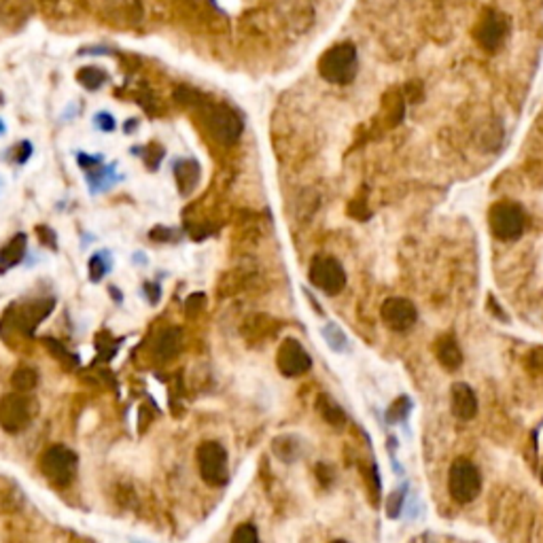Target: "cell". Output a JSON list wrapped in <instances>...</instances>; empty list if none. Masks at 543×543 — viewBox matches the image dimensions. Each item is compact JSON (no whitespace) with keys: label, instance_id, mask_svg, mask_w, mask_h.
Returning a JSON list of instances; mask_svg holds the SVG:
<instances>
[{"label":"cell","instance_id":"1","mask_svg":"<svg viewBox=\"0 0 543 543\" xmlns=\"http://www.w3.org/2000/svg\"><path fill=\"white\" fill-rule=\"evenodd\" d=\"M200 119L208 134H211V139L219 142V145H236L240 136H243V119H240V115L234 108L225 107V104H200Z\"/></svg>","mask_w":543,"mask_h":543},{"label":"cell","instance_id":"2","mask_svg":"<svg viewBox=\"0 0 543 543\" xmlns=\"http://www.w3.org/2000/svg\"><path fill=\"white\" fill-rule=\"evenodd\" d=\"M319 73L327 84L348 85L359 73V56L353 43H338L319 60Z\"/></svg>","mask_w":543,"mask_h":543},{"label":"cell","instance_id":"3","mask_svg":"<svg viewBox=\"0 0 543 543\" xmlns=\"http://www.w3.org/2000/svg\"><path fill=\"white\" fill-rule=\"evenodd\" d=\"M38 467L41 474L58 488H68L76 478V469H79V457H76L75 450L62 443L47 448L43 452L41 460H38Z\"/></svg>","mask_w":543,"mask_h":543},{"label":"cell","instance_id":"4","mask_svg":"<svg viewBox=\"0 0 543 543\" xmlns=\"http://www.w3.org/2000/svg\"><path fill=\"white\" fill-rule=\"evenodd\" d=\"M488 228L491 234L501 243H514L526 229V212L515 202L503 200L491 206L488 211Z\"/></svg>","mask_w":543,"mask_h":543},{"label":"cell","instance_id":"5","mask_svg":"<svg viewBox=\"0 0 543 543\" xmlns=\"http://www.w3.org/2000/svg\"><path fill=\"white\" fill-rule=\"evenodd\" d=\"M56 306V299H36L28 301V304H13L11 308H7L3 316V323L0 327H7L11 333H28L32 336L35 329L38 327V323L45 321L49 316V312L53 310Z\"/></svg>","mask_w":543,"mask_h":543},{"label":"cell","instance_id":"6","mask_svg":"<svg viewBox=\"0 0 543 543\" xmlns=\"http://www.w3.org/2000/svg\"><path fill=\"white\" fill-rule=\"evenodd\" d=\"M448 491L450 497L460 506L475 501L482 491V475L478 467L469 459H457L448 474Z\"/></svg>","mask_w":543,"mask_h":543},{"label":"cell","instance_id":"7","mask_svg":"<svg viewBox=\"0 0 543 543\" xmlns=\"http://www.w3.org/2000/svg\"><path fill=\"white\" fill-rule=\"evenodd\" d=\"M197 471H200L202 480L208 486L221 488L229 482V467H228V450L219 442H204L200 443L196 452Z\"/></svg>","mask_w":543,"mask_h":543},{"label":"cell","instance_id":"8","mask_svg":"<svg viewBox=\"0 0 543 543\" xmlns=\"http://www.w3.org/2000/svg\"><path fill=\"white\" fill-rule=\"evenodd\" d=\"M509 28V18L506 13L497 9H486L484 13L480 15L478 24L474 28V38L478 41V45L484 49V52H497V49L503 47V43L507 41Z\"/></svg>","mask_w":543,"mask_h":543},{"label":"cell","instance_id":"9","mask_svg":"<svg viewBox=\"0 0 543 543\" xmlns=\"http://www.w3.org/2000/svg\"><path fill=\"white\" fill-rule=\"evenodd\" d=\"M308 278L316 289L327 295L342 293L347 287V272H344L342 263L333 257H315L310 263Z\"/></svg>","mask_w":543,"mask_h":543},{"label":"cell","instance_id":"10","mask_svg":"<svg viewBox=\"0 0 543 543\" xmlns=\"http://www.w3.org/2000/svg\"><path fill=\"white\" fill-rule=\"evenodd\" d=\"M100 15L108 26L119 30L139 28L145 20L140 0H102Z\"/></svg>","mask_w":543,"mask_h":543},{"label":"cell","instance_id":"11","mask_svg":"<svg viewBox=\"0 0 543 543\" xmlns=\"http://www.w3.org/2000/svg\"><path fill=\"white\" fill-rule=\"evenodd\" d=\"M276 367L283 376L299 378L310 371L312 359L304 344L295 338H284L276 353Z\"/></svg>","mask_w":543,"mask_h":543},{"label":"cell","instance_id":"12","mask_svg":"<svg viewBox=\"0 0 543 543\" xmlns=\"http://www.w3.org/2000/svg\"><path fill=\"white\" fill-rule=\"evenodd\" d=\"M28 399L20 393H7L0 397V429L4 433H21L30 425Z\"/></svg>","mask_w":543,"mask_h":543},{"label":"cell","instance_id":"13","mask_svg":"<svg viewBox=\"0 0 543 543\" xmlns=\"http://www.w3.org/2000/svg\"><path fill=\"white\" fill-rule=\"evenodd\" d=\"M380 316L391 331L395 333H408L410 329L419 321V310L410 299L405 298H388L382 304Z\"/></svg>","mask_w":543,"mask_h":543},{"label":"cell","instance_id":"14","mask_svg":"<svg viewBox=\"0 0 543 543\" xmlns=\"http://www.w3.org/2000/svg\"><path fill=\"white\" fill-rule=\"evenodd\" d=\"M450 405H452V414L459 420H471L478 414V397H475L474 388L465 382L452 384V393H450Z\"/></svg>","mask_w":543,"mask_h":543},{"label":"cell","instance_id":"15","mask_svg":"<svg viewBox=\"0 0 543 543\" xmlns=\"http://www.w3.org/2000/svg\"><path fill=\"white\" fill-rule=\"evenodd\" d=\"M435 356L440 365L448 371H457L463 365V350H460L457 338L452 333H446L437 339L435 344Z\"/></svg>","mask_w":543,"mask_h":543},{"label":"cell","instance_id":"16","mask_svg":"<svg viewBox=\"0 0 543 543\" xmlns=\"http://www.w3.org/2000/svg\"><path fill=\"white\" fill-rule=\"evenodd\" d=\"M180 348H183V333L177 327L164 329L160 336L156 338V342H153V355L160 361L174 359L180 353Z\"/></svg>","mask_w":543,"mask_h":543},{"label":"cell","instance_id":"17","mask_svg":"<svg viewBox=\"0 0 543 543\" xmlns=\"http://www.w3.org/2000/svg\"><path fill=\"white\" fill-rule=\"evenodd\" d=\"M174 177H177L179 191L183 196H189L196 189L197 180H200V166L194 160H180L174 166Z\"/></svg>","mask_w":543,"mask_h":543},{"label":"cell","instance_id":"18","mask_svg":"<svg viewBox=\"0 0 543 543\" xmlns=\"http://www.w3.org/2000/svg\"><path fill=\"white\" fill-rule=\"evenodd\" d=\"M26 244H28L26 234H18V236H13V240H11L9 244H4L3 249H0V272L18 266V263L24 260Z\"/></svg>","mask_w":543,"mask_h":543},{"label":"cell","instance_id":"19","mask_svg":"<svg viewBox=\"0 0 543 543\" xmlns=\"http://www.w3.org/2000/svg\"><path fill=\"white\" fill-rule=\"evenodd\" d=\"M272 450L276 454L278 460L283 463H295L301 457V442L299 437L295 435H278L276 440L272 442Z\"/></svg>","mask_w":543,"mask_h":543},{"label":"cell","instance_id":"20","mask_svg":"<svg viewBox=\"0 0 543 543\" xmlns=\"http://www.w3.org/2000/svg\"><path fill=\"white\" fill-rule=\"evenodd\" d=\"M316 410H319L323 420L329 422L331 427H344L347 425V412L336 403V399L329 397V395H321L319 402H316Z\"/></svg>","mask_w":543,"mask_h":543},{"label":"cell","instance_id":"21","mask_svg":"<svg viewBox=\"0 0 543 543\" xmlns=\"http://www.w3.org/2000/svg\"><path fill=\"white\" fill-rule=\"evenodd\" d=\"M76 79H79V84L85 87V90H98V87L107 84L108 75L104 73L102 68H98V66H85V68H81L79 73H76Z\"/></svg>","mask_w":543,"mask_h":543},{"label":"cell","instance_id":"22","mask_svg":"<svg viewBox=\"0 0 543 543\" xmlns=\"http://www.w3.org/2000/svg\"><path fill=\"white\" fill-rule=\"evenodd\" d=\"M38 382V374L32 367H18V370L13 371V376H11V384H13V388L18 393H28L32 388L36 387Z\"/></svg>","mask_w":543,"mask_h":543},{"label":"cell","instance_id":"23","mask_svg":"<svg viewBox=\"0 0 543 543\" xmlns=\"http://www.w3.org/2000/svg\"><path fill=\"white\" fill-rule=\"evenodd\" d=\"M410 408H412V402H410V397H405V395H402V397H397L395 402L391 403V408H388L387 412V420L388 422H402L405 416L410 414Z\"/></svg>","mask_w":543,"mask_h":543},{"label":"cell","instance_id":"24","mask_svg":"<svg viewBox=\"0 0 543 543\" xmlns=\"http://www.w3.org/2000/svg\"><path fill=\"white\" fill-rule=\"evenodd\" d=\"M323 336H325L327 344L333 350H344L347 348V336H344V331L338 325H333V323H329V325L323 329Z\"/></svg>","mask_w":543,"mask_h":543},{"label":"cell","instance_id":"25","mask_svg":"<svg viewBox=\"0 0 543 543\" xmlns=\"http://www.w3.org/2000/svg\"><path fill=\"white\" fill-rule=\"evenodd\" d=\"M232 543H260V533H257V529L251 523H244L240 526H236L234 535H232Z\"/></svg>","mask_w":543,"mask_h":543},{"label":"cell","instance_id":"26","mask_svg":"<svg viewBox=\"0 0 543 543\" xmlns=\"http://www.w3.org/2000/svg\"><path fill=\"white\" fill-rule=\"evenodd\" d=\"M403 501H405V488H399V491L391 492V497H388L387 501V515L388 518H399V514H402L403 509Z\"/></svg>","mask_w":543,"mask_h":543},{"label":"cell","instance_id":"27","mask_svg":"<svg viewBox=\"0 0 543 543\" xmlns=\"http://www.w3.org/2000/svg\"><path fill=\"white\" fill-rule=\"evenodd\" d=\"M107 270H108V266L102 261V255L92 257V260H90V278H92V281H94V283L100 281L104 274H107Z\"/></svg>","mask_w":543,"mask_h":543},{"label":"cell","instance_id":"28","mask_svg":"<svg viewBox=\"0 0 543 543\" xmlns=\"http://www.w3.org/2000/svg\"><path fill=\"white\" fill-rule=\"evenodd\" d=\"M204 304H206V295L204 293H196L188 299V306H185V310H188V315H196V312H200L202 308H204Z\"/></svg>","mask_w":543,"mask_h":543},{"label":"cell","instance_id":"29","mask_svg":"<svg viewBox=\"0 0 543 543\" xmlns=\"http://www.w3.org/2000/svg\"><path fill=\"white\" fill-rule=\"evenodd\" d=\"M96 125H98V128H100L102 132H113V130H115L113 115L100 113V115H98V119H96Z\"/></svg>","mask_w":543,"mask_h":543},{"label":"cell","instance_id":"30","mask_svg":"<svg viewBox=\"0 0 543 543\" xmlns=\"http://www.w3.org/2000/svg\"><path fill=\"white\" fill-rule=\"evenodd\" d=\"M529 365L535 367V370L543 371V348L537 347L535 350H531L529 355Z\"/></svg>","mask_w":543,"mask_h":543},{"label":"cell","instance_id":"31","mask_svg":"<svg viewBox=\"0 0 543 543\" xmlns=\"http://www.w3.org/2000/svg\"><path fill=\"white\" fill-rule=\"evenodd\" d=\"M3 132H4V125H3V122H0V134H3Z\"/></svg>","mask_w":543,"mask_h":543},{"label":"cell","instance_id":"32","mask_svg":"<svg viewBox=\"0 0 543 543\" xmlns=\"http://www.w3.org/2000/svg\"><path fill=\"white\" fill-rule=\"evenodd\" d=\"M331 543H348V541H344V539H336V541H331Z\"/></svg>","mask_w":543,"mask_h":543}]
</instances>
